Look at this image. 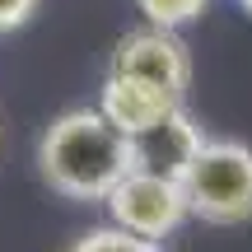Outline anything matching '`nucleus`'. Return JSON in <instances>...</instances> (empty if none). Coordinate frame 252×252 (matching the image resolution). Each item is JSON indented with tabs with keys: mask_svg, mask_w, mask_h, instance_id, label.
I'll return each mask as SVG.
<instances>
[{
	"mask_svg": "<svg viewBox=\"0 0 252 252\" xmlns=\"http://www.w3.org/2000/svg\"><path fill=\"white\" fill-rule=\"evenodd\" d=\"M187 210L206 224H248L252 220V145L248 140H210L182 168Z\"/></svg>",
	"mask_w": 252,
	"mask_h": 252,
	"instance_id": "2",
	"label": "nucleus"
},
{
	"mask_svg": "<svg viewBox=\"0 0 252 252\" xmlns=\"http://www.w3.org/2000/svg\"><path fill=\"white\" fill-rule=\"evenodd\" d=\"M206 145V131L187 117V112H173L168 122H159L154 131L135 135L131 150H135V168H150V173H168V178H182V168L191 163V154Z\"/></svg>",
	"mask_w": 252,
	"mask_h": 252,
	"instance_id": "6",
	"label": "nucleus"
},
{
	"mask_svg": "<svg viewBox=\"0 0 252 252\" xmlns=\"http://www.w3.org/2000/svg\"><path fill=\"white\" fill-rule=\"evenodd\" d=\"M0 140H5V126H0Z\"/></svg>",
	"mask_w": 252,
	"mask_h": 252,
	"instance_id": "11",
	"label": "nucleus"
},
{
	"mask_svg": "<svg viewBox=\"0 0 252 252\" xmlns=\"http://www.w3.org/2000/svg\"><path fill=\"white\" fill-rule=\"evenodd\" d=\"M37 5H42V0H0V33H14V28H24L28 19L37 14Z\"/></svg>",
	"mask_w": 252,
	"mask_h": 252,
	"instance_id": "9",
	"label": "nucleus"
},
{
	"mask_svg": "<svg viewBox=\"0 0 252 252\" xmlns=\"http://www.w3.org/2000/svg\"><path fill=\"white\" fill-rule=\"evenodd\" d=\"M108 75H131V80L159 84V89L182 98L191 89V52L168 28H135V33L117 37Z\"/></svg>",
	"mask_w": 252,
	"mask_h": 252,
	"instance_id": "4",
	"label": "nucleus"
},
{
	"mask_svg": "<svg viewBox=\"0 0 252 252\" xmlns=\"http://www.w3.org/2000/svg\"><path fill=\"white\" fill-rule=\"evenodd\" d=\"M135 168L131 140L98 108H70L37 140V173L65 201H108L126 173Z\"/></svg>",
	"mask_w": 252,
	"mask_h": 252,
	"instance_id": "1",
	"label": "nucleus"
},
{
	"mask_svg": "<svg viewBox=\"0 0 252 252\" xmlns=\"http://www.w3.org/2000/svg\"><path fill=\"white\" fill-rule=\"evenodd\" d=\"M108 215L112 224L126 229L135 238H150V243H163L182 220L191 215L187 196H182V182L168 178V173H150V168H131L117 187L108 191Z\"/></svg>",
	"mask_w": 252,
	"mask_h": 252,
	"instance_id": "3",
	"label": "nucleus"
},
{
	"mask_svg": "<svg viewBox=\"0 0 252 252\" xmlns=\"http://www.w3.org/2000/svg\"><path fill=\"white\" fill-rule=\"evenodd\" d=\"M145 14V24L150 28H168V33H178V28L196 24L201 14L210 9V0H135Z\"/></svg>",
	"mask_w": 252,
	"mask_h": 252,
	"instance_id": "7",
	"label": "nucleus"
},
{
	"mask_svg": "<svg viewBox=\"0 0 252 252\" xmlns=\"http://www.w3.org/2000/svg\"><path fill=\"white\" fill-rule=\"evenodd\" d=\"M178 108H182L178 94L159 89V84H145V80H131V75H108L103 89H98V112L117 126L126 140L154 131V126L168 122Z\"/></svg>",
	"mask_w": 252,
	"mask_h": 252,
	"instance_id": "5",
	"label": "nucleus"
},
{
	"mask_svg": "<svg viewBox=\"0 0 252 252\" xmlns=\"http://www.w3.org/2000/svg\"><path fill=\"white\" fill-rule=\"evenodd\" d=\"M238 5H243V9H248V14H252V0H238Z\"/></svg>",
	"mask_w": 252,
	"mask_h": 252,
	"instance_id": "10",
	"label": "nucleus"
},
{
	"mask_svg": "<svg viewBox=\"0 0 252 252\" xmlns=\"http://www.w3.org/2000/svg\"><path fill=\"white\" fill-rule=\"evenodd\" d=\"M65 252H163V248L150 243V238L126 234V229H117V224H103V229H84Z\"/></svg>",
	"mask_w": 252,
	"mask_h": 252,
	"instance_id": "8",
	"label": "nucleus"
}]
</instances>
